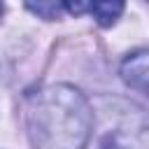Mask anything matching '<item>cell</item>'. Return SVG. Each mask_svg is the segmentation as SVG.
<instances>
[{
	"label": "cell",
	"instance_id": "5",
	"mask_svg": "<svg viewBox=\"0 0 149 149\" xmlns=\"http://www.w3.org/2000/svg\"><path fill=\"white\" fill-rule=\"evenodd\" d=\"M61 2H63V7H65L70 14H74V16L86 14V12L91 9V5H93V0H61Z\"/></svg>",
	"mask_w": 149,
	"mask_h": 149
},
{
	"label": "cell",
	"instance_id": "1",
	"mask_svg": "<svg viewBox=\"0 0 149 149\" xmlns=\"http://www.w3.org/2000/svg\"><path fill=\"white\" fill-rule=\"evenodd\" d=\"M91 128L88 100L68 84L49 86L28 100V135L35 149H84Z\"/></svg>",
	"mask_w": 149,
	"mask_h": 149
},
{
	"label": "cell",
	"instance_id": "8",
	"mask_svg": "<svg viewBox=\"0 0 149 149\" xmlns=\"http://www.w3.org/2000/svg\"><path fill=\"white\" fill-rule=\"evenodd\" d=\"M147 2H149V0H147Z\"/></svg>",
	"mask_w": 149,
	"mask_h": 149
},
{
	"label": "cell",
	"instance_id": "2",
	"mask_svg": "<svg viewBox=\"0 0 149 149\" xmlns=\"http://www.w3.org/2000/svg\"><path fill=\"white\" fill-rule=\"evenodd\" d=\"M121 77L128 86L137 88L149 98V49L130 54L121 63Z\"/></svg>",
	"mask_w": 149,
	"mask_h": 149
},
{
	"label": "cell",
	"instance_id": "6",
	"mask_svg": "<svg viewBox=\"0 0 149 149\" xmlns=\"http://www.w3.org/2000/svg\"><path fill=\"white\" fill-rule=\"evenodd\" d=\"M100 149H126L123 144H121V140L116 137V135H112V137H107L105 142H102V147Z\"/></svg>",
	"mask_w": 149,
	"mask_h": 149
},
{
	"label": "cell",
	"instance_id": "7",
	"mask_svg": "<svg viewBox=\"0 0 149 149\" xmlns=\"http://www.w3.org/2000/svg\"><path fill=\"white\" fill-rule=\"evenodd\" d=\"M0 14H2V2H0Z\"/></svg>",
	"mask_w": 149,
	"mask_h": 149
},
{
	"label": "cell",
	"instance_id": "3",
	"mask_svg": "<svg viewBox=\"0 0 149 149\" xmlns=\"http://www.w3.org/2000/svg\"><path fill=\"white\" fill-rule=\"evenodd\" d=\"M91 9L100 26H112L123 12V0H93Z\"/></svg>",
	"mask_w": 149,
	"mask_h": 149
},
{
	"label": "cell",
	"instance_id": "4",
	"mask_svg": "<svg viewBox=\"0 0 149 149\" xmlns=\"http://www.w3.org/2000/svg\"><path fill=\"white\" fill-rule=\"evenodd\" d=\"M61 5H63L61 0H26V7L47 21H54L61 16Z\"/></svg>",
	"mask_w": 149,
	"mask_h": 149
}]
</instances>
